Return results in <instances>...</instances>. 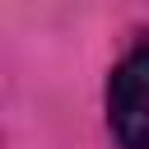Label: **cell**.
Returning <instances> with one entry per match:
<instances>
[{
  "label": "cell",
  "mask_w": 149,
  "mask_h": 149,
  "mask_svg": "<svg viewBox=\"0 0 149 149\" xmlns=\"http://www.w3.org/2000/svg\"><path fill=\"white\" fill-rule=\"evenodd\" d=\"M112 130L121 149H149V47H135L107 88Z\"/></svg>",
  "instance_id": "cell-1"
}]
</instances>
